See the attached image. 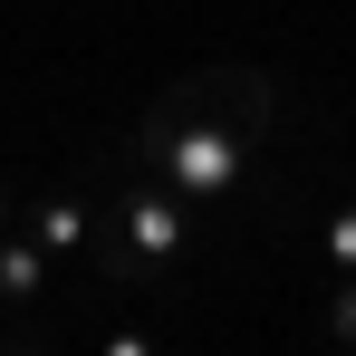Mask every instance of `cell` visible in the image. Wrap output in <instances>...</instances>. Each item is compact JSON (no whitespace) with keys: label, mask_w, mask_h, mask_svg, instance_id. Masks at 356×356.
<instances>
[{"label":"cell","mask_w":356,"mask_h":356,"mask_svg":"<svg viewBox=\"0 0 356 356\" xmlns=\"http://www.w3.org/2000/svg\"><path fill=\"white\" fill-rule=\"evenodd\" d=\"M250 154H260V135H241V125H222V116H193L174 97H154V106L135 116V135H125V164H145V174L164 183V193H183L193 212H202V202H241V193H250Z\"/></svg>","instance_id":"6da1fadb"},{"label":"cell","mask_w":356,"mask_h":356,"mask_svg":"<svg viewBox=\"0 0 356 356\" xmlns=\"http://www.w3.org/2000/svg\"><path fill=\"white\" fill-rule=\"evenodd\" d=\"M87 222H97V202H87V193H49V202H19V212H10V232H29L49 260H58V250H77V241H87Z\"/></svg>","instance_id":"3957f363"},{"label":"cell","mask_w":356,"mask_h":356,"mask_svg":"<svg viewBox=\"0 0 356 356\" xmlns=\"http://www.w3.org/2000/svg\"><path fill=\"white\" fill-rule=\"evenodd\" d=\"M327 270H337V280H356V202H337V212H327Z\"/></svg>","instance_id":"8992f818"},{"label":"cell","mask_w":356,"mask_h":356,"mask_svg":"<svg viewBox=\"0 0 356 356\" xmlns=\"http://www.w3.org/2000/svg\"><path fill=\"white\" fill-rule=\"evenodd\" d=\"M10 212H19V202H10V193H0V232H10Z\"/></svg>","instance_id":"52a82bcc"},{"label":"cell","mask_w":356,"mask_h":356,"mask_svg":"<svg viewBox=\"0 0 356 356\" xmlns=\"http://www.w3.org/2000/svg\"><path fill=\"white\" fill-rule=\"evenodd\" d=\"M174 106H193V116H222L241 125V135H280V116H289V87L270 77V67H250V58H212V67H183L174 87H164Z\"/></svg>","instance_id":"7a4b0ae2"},{"label":"cell","mask_w":356,"mask_h":356,"mask_svg":"<svg viewBox=\"0 0 356 356\" xmlns=\"http://www.w3.org/2000/svg\"><path fill=\"white\" fill-rule=\"evenodd\" d=\"M39 289H49V250L29 232H0V298L19 308V298H39Z\"/></svg>","instance_id":"277c9868"},{"label":"cell","mask_w":356,"mask_h":356,"mask_svg":"<svg viewBox=\"0 0 356 356\" xmlns=\"http://www.w3.org/2000/svg\"><path fill=\"white\" fill-rule=\"evenodd\" d=\"M318 337H327V347H356V280H337V289H327V308H318Z\"/></svg>","instance_id":"5b68a950"}]
</instances>
